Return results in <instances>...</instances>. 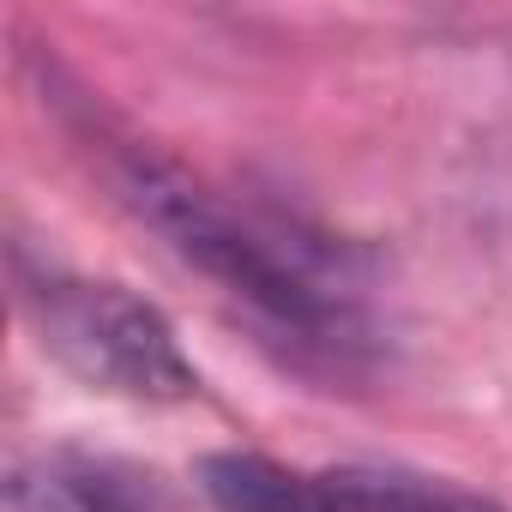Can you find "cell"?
<instances>
[{
    "label": "cell",
    "instance_id": "1",
    "mask_svg": "<svg viewBox=\"0 0 512 512\" xmlns=\"http://www.w3.org/2000/svg\"><path fill=\"white\" fill-rule=\"evenodd\" d=\"M121 187H127V205L181 253V260L199 266L205 278H217L229 296L253 302L260 314H272L296 332H332L344 320V308L302 272V260L278 253L260 229H247L235 211H223L187 175L139 157V163H127Z\"/></svg>",
    "mask_w": 512,
    "mask_h": 512
},
{
    "label": "cell",
    "instance_id": "2",
    "mask_svg": "<svg viewBox=\"0 0 512 512\" xmlns=\"http://www.w3.org/2000/svg\"><path fill=\"white\" fill-rule=\"evenodd\" d=\"M31 308H37L43 350L97 392L139 398V404H175L199 386L169 320L121 284L55 278L37 290Z\"/></svg>",
    "mask_w": 512,
    "mask_h": 512
},
{
    "label": "cell",
    "instance_id": "3",
    "mask_svg": "<svg viewBox=\"0 0 512 512\" xmlns=\"http://www.w3.org/2000/svg\"><path fill=\"white\" fill-rule=\"evenodd\" d=\"M7 512H175V506L151 488V476L61 452V458H37L13 470Z\"/></svg>",
    "mask_w": 512,
    "mask_h": 512
},
{
    "label": "cell",
    "instance_id": "4",
    "mask_svg": "<svg viewBox=\"0 0 512 512\" xmlns=\"http://www.w3.org/2000/svg\"><path fill=\"white\" fill-rule=\"evenodd\" d=\"M199 488L223 512H308V500H314V476L308 470H284V464L253 458V452L205 458L199 464Z\"/></svg>",
    "mask_w": 512,
    "mask_h": 512
}]
</instances>
